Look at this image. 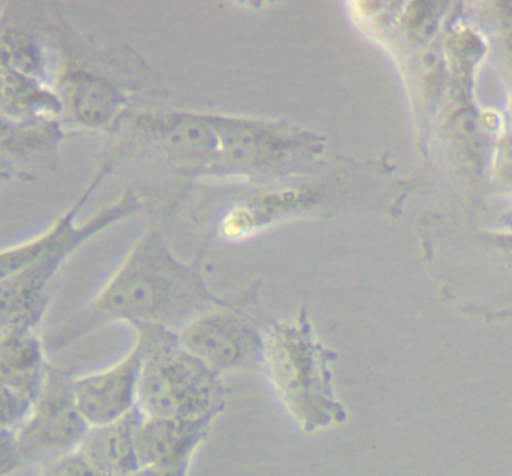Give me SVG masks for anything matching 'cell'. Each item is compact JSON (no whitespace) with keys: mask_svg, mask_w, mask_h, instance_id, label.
I'll return each instance as SVG.
<instances>
[{"mask_svg":"<svg viewBox=\"0 0 512 476\" xmlns=\"http://www.w3.org/2000/svg\"><path fill=\"white\" fill-rule=\"evenodd\" d=\"M222 301L204 279L201 256L183 261L158 228H149L92 300L54 327L44 342L48 352H60L113 324L177 333Z\"/></svg>","mask_w":512,"mask_h":476,"instance_id":"1","label":"cell"},{"mask_svg":"<svg viewBox=\"0 0 512 476\" xmlns=\"http://www.w3.org/2000/svg\"><path fill=\"white\" fill-rule=\"evenodd\" d=\"M336 358V352L316 336L304 307L288 321L265 324L261 373L286 414L306 435L336 429L348 421V409L334 387Z\"/></svg>","mask_w":512,"mask_h":476,"instance_id":"2","label":"cell"},{"mask_svg":"<svg viewBox=\"0 0 512 476\" xmlns=\"http://www.w3.org/2000/svg\"><path fill=\"white\" fill-rule=\"evenodd\" d=\"M134 331L141 351L138 414L215 423L227 405L221 376L189 354L177 333L158 327Z\"/></svg>","mask_w":512,"mask_h":476,"instance_id":"3","label":"cell"},{"mask_svg":"<svg viewBox=\"0 0 512 476\" xmlns=\"http://www.w3.org/2000/svg\"><path fill=\"white\" fill-rule=\"evenodd\" d=\"M216 153L204 177L282 180L310 173L324 153L315 132L283 120L206 114Z\"/></svg>","mask_w":512,"mask_h":476,"instance_id":"4","label":"cell"},{"mask_svg":"<svg viewBox=\"0 0 512 476\" xmlns=\"http://www.w3.org/2000/svg\"><path fill=\"white\" fill-rule=\"evenodd\" d=\"M358 203V170L288 177L236 198L218 215L213 233L221 240H248L268 228L297 219L334 215Z\"/></svg>","mask_w":512,"mask_h":476,"instance_id":"5","label":"cell"},{"mask_svg":"<svg viewBox=\"0 0 512 476\" xmlns=\"http://www.w3.org/2000/svg\"><path fill=\"white\" fill-rule=\"evenodd\" d=\"M256 286L198 313L177 331L180 345L216 375L261 373L265 324L249 312Z\"/></svg>","mask_w":512,"mask_h":476,"instance_id":"6","label":"cell"},{"mask_svg":"<svg viewBox=\"0 0 512 476\" xmlns=\"http://www.w3.org/2000/svg\"><path fill=\"white\" fill-rule=\"evenodd\" d=\"M104 177L105 171L102 170L90 183L89 188L84 189L81 197L59 218L54 219L44 231L21 243L0 249V280L15 276L35 265L36 262L62 250L77 252L80 247L98 237L99 234L141 212L143 201L138 195L128 192L114 203L99 209L86 221L78 222L81 209Z\"/></svg>","mask_w":512,"mask_h":476,"instance_id":"7","label":"cell"},{"mask_svg":"<svg viewBox=\"0 0 512 476\" xmlns=\"http://www.w3.org/2000/svg\"><path fill=\"white\" fill-rule=\"evenodd\" d=\"M74 396L72 375L51 366L47 381L36 397L26 420L15 430L18 453L24 466H39L77 451L86 436Z\"/></svg>","mask_w":512,"mask_h":476,"instance_id":"8","label":"cell"},{"mask_svg":"<svg viewBox=\"0 0 512 476\" xmlns=\"http://www.w3.org/2000/svg\"><path fill=\"white\" fill-rule=\"evenodd\" d=\"M141 351L134 343L110 366L72 375V396L87 427L107 426L137 411Z\"/></svg>","mask_w":512,"mask_h":476,"instance_id":"9","label":"cell"},{"mask_svg":"<svg viewBox=\"0 0 512 476\" xmlns=\"http://www.w3.org/2000/svg\"><path fill=\"white\" fill-rule=\"evenodd\" d=\"M213 421L141 417L137 451L141 468L191 469L192 460L209 436Z\"/></svg>","mask_w":512,"mask_h":476,"instance_id":"10","label":"cell"},{"mask_svg":"<svg viewBox=\"0 0 512 476\" xmlns=\"http://www.w3.org/2000/svg\"><path fill=\"white\" fill-rule=\"evenodd\" d=\"M54 92L62 113L80 128H107L122 110L123 99L116 86L83 66L63 69Z\"/></svg>","mask_w":512,"mask_h":476,"instance_id":"11","label":"cell"},{"mask_svg":"<svg viewBox=\"0 0 512 476\" xmlns=\"http://www.w3.org/2000/svg\"><path fill=\"white\" fill-rule=\"evenodd\" d=\"M47 352L38 330H0V382L35 402L50 372Z\"/></svg>","mask_w":512,"mask_h":476,"instance_id":"12","label":"cell"},{"mask_svg":"<svg viewBox=\"0 0 512 476\" xmlns=\"http://www.w3.org/2000/svg\"><path fill=\"white\" fill-rule=\"evenodd\" d=\"M140 414L107 426L89 427L78 451L101 476H129L141 468L137 451Z\"/></svg>","mask_w":512,"mask_h":476,"instance_id":"13","label":"cell"},{"mask_svg":"<svg viewBox=\"0 0 512 476\" xmlns=\"http://www.w3.org/2000/svg\"><path fill=\"white\" fill-rule=\"evenodd\" d=\"M0 114L27 125L53 123L62 107L47 83L0 72Z\"/></svg>","mask_w":512,"mask_h":476,"instance_id":"14","label":"cell"},{"mask_svg":"<svg viewBox=\"0 0 512 476\" xmlns=\"http://www.w3.org/2000/svg\"><path fill=\"white\" fill-rule=\"evenodd\" d=\"M0 72L47 83L44 54L32 33L18 26L0 27Z\"/></svg>","mask_w":512,"mask_h":476,"instance_id":"15","label":"cell"},{"mask_svg":"<svg viewBox=\"0 0 512 476\" xmlns=\"http://www.w3.org/2000/svg\"><path fill=\"white\" fill-rule=\"evenodd\" d=\"M484 53V42L474 30L460 29L445 39V57L454 78L466 89L471 83L475 66Z\"/></svg>","mask_w":512,"mask_h":476,"instance_id":"16","label":"cell"},{"mask_svg":"<svg viewBox=\"0 0 512 476\" xmlns=\"http://www.w3.org/2000/svg\"><path fill=\"white\" fill-rule=\"evenodd\" d=\"M448 131L460 158L468 164V167L478 168L483 159L484 141L471 111L466 108L454 111L453 116L450 117Z\"/></svg>","mask_w":512,"mask_h":476,"instance_id":"17","label":"cell"},{"mask_svg":"<svg viewBox=\"0 0 512 476\" xmlns=\"http://www.w3.org/2000/svg\"><path fill=\"white\" fill-rule=\"evenodd\" d=\"M33 400L0 382V429L15 430L32 408Z\"/></svg>","mask_w":512,"mask_h":476,"instance_id":"18","label":"cell"},{"mask_svg":"<svg viewBox=\"0 0 512 476\" xmlns=\"http://www.w3.org/2000/svg\"><path fill=\"white\" fill-rule=\"evenodd\" d=\"M36 476H101L84 459L80 451H72L39 466Z\"/></svg>","mask_w":512,"mask_h":476,"instance_id":"19","label":"cell"},{"mask_svg":"<svg viewBox=\"0 0 512 476\" xmlns=\"http://www.w3.org/2000/svg\"><path fill=\"white\" fill-rule=\"evenodd\" d=\"M23 468L17 439L12 430L0 429V476H9Z\"/></svg>","mask_w":512,"mask_h":476,"instance_id":"20","label":"cell"},{"mask_svg":"<svg viewBox=\"0 0 512 476\" xmlns=\"http://www.w3.org/2000/svg\"><path fill=\"white\" fill-rule=\"evenodd\" d=\"M492 6L496 23L501 30L505 57L512 68V2H496Z\"/></svg>","mask_w":512,"mask_h":476,"instance_id":"21","label":"cell"},{"mask_svg":"<svg viewBox=\"0 0 512 476\" xmlns=\"http://www.w3.org/2000/svg\"><path fill=\"white\" fill-rule=\"evenodd\" d=\"M189 469H174V471H165V469L140 468L134 474L129 476H188Z\"/></svg>","mask_w":512,"mask_h":476,"instance_id":"22","label":"cell"},{"mask_svg":"<svg viewBox=\"0 0 512 476\" xmlns=\"http://www.w3.org/2000/svg\"><path fill=\"white\" fill-rule=\"evenodd\" d=\"M511 114H512V105H511Z\"/></svg>","mask_w":512,"mask_h":476,"instance_id":"23","label":"cell"}]
</instances>
